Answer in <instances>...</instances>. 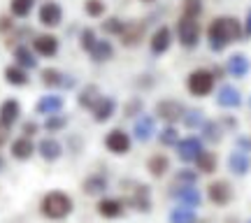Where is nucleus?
Masks as SVG:
<instances>
[{
    "mask_svg": "<svg viewBox=\"0 0 251 223\" xmlns=\"http://www.w3.org/2000/svg\"><path fill=\"white\" fill-rule=\"evenodd\" d=\"M242 37V26L235 17H219L207 28V40L212 51H224L230 42H237Z\"/></svg>",
    "mask_w": 251,
    "mask_h": 223,
    "instance_id": "obj_1",
    "label": "nucleus"
},
{
    "mask_svg": "<svg viewBox=\"0 0 251 223\" xmlns=\"http://www.w3.org/2000/svg\"><path fill=\"white\" fill-rule=\"evenodd\" d=\"M72 209H75V202H72V198L68 196V193H63V191H49V193L42 198V202H40L42 216L51 219V221H61L65 216H70Z\"/></svg>",
    "mask_w": 251,
    "mask_h": 223,
    "instance_id": "obj_2",
    "label": "nucleus"
},
{
    "mask_svg": "<svg viewBox=\"0 0 251 223\" xmlns=\"http://www.w3.org/2000/svg\"><path fill=\"white\" fill-rule=\"evenodd\" d=\"M214 81L216 77L212 74L209 70H193L191 74H188L186 79V89L191 96H196V98H205V96H209L212 91H214Z\"/></svg>",
    "mask_w": 251,
    "mask_h": 223,
    "instance_id": "obj_3",
    "label": "nucleus"
},
{
    "mask_svg": "<svg viewBox=\"0 0 251 223\" xmlns=\"http://www.w3.org/2000/svg\"><path fill=\"white\" fill-rule=\"evenodd\" d=\"M186 107L181 105L179 100H172V98H165V100H158L156 102V116L165 121L168 125H175L177 121H181V116H184Z\"/></svg>",
    "mask_w": 251,
    "mask_h": 223,
    "instance_id": "obj_4",
    "label": "nucleus"
},
{
    "mask_svg": "<svg viewBox=\"0 0 251 223\" xmlns=\"http://www.w3.org/2000/svg\"><path fill=\"white\" fill-rule=\"evenodd\" d=\"M105 147H107V151L114 153V156H126V153L130 151V147H133V137L126 133L124 128H114V130H109L107 137H105Z\"/></svg>",
    "mask_w": 251,
    "mask_h": 223,
    "instance_id": "obj_5",
    "label": "nucleus"
},
{
    "mask_svg": "<svg viewBox=\"0 0 251 223\" xmlns=\"http://www.w3.org/2000/svg\"><path fill=\"white\" fill-rule=\"evenodd\" d=\"M175 149H177L179 161H184V163H196L198 156L205 151V144H202V140H200V137H196V135H188V137H181Z\"/></svg>",
    "mask_w": 251,
    "mask_h": 223,
    "instance_id": "obj_6",
    "label": "nucleus"
},
{
    "mask_svg": "<svg viewBox=\"0 0 251 223\" xmlns=\"http://www.w3.org/2000/svg\"><path fill=\"white\" fill-rule=\"evenodd\" d=\"M126 205H130L135 212H144V214H149L151 212V188L147 186V184H135L133 191H130V196L128 200H124Z\"/></svg>",
    "mask_w": 251,
    "mask_h": 223,
    "instance_id": "obj_7",
    "label": "nucleus"
},
{
    "mask_svg": "<svg viewBox=\"0 0 251 223\" xmlns=\"http://www.w3.org/2000/svg\"><path fill=\"white\" fill-rule=\"evenodd\" d=\"M177 35H179V42L186 49L198 45V40H200V24H198L196 19H188V17H181L177 21Z\"/></svg>",
    "mask_w": 251,
    "mask_h": 223,
    "instance_id": "obj_8",
    "label": "nucleus"
},
{
    "mask_svg": "<svg viewBox=\"0 0 251 223\" xmlns=\"http://www.w3.org/2000/svg\"><path fill=\"white\" fill-rule=\"evenodd\" d=\"M207 200H209L212 205H219V207L228 205V202L233 200V186H230L226 179H216V181H212V184L207 186Z\"/></svg>",
    "mask_w": 251,
    "mask_h": 223,
    "instance_id": "obj_9",
    "label": "nucleus"
},
{
    "mask_svg": "<svg viewBox=\"0 0 251 223\" xmlns=\"http://www.w3.org/2000/svg\"><path fill=\"white\" fill-rule=\"evenodd\" d=\"M133 135L137 142H149L156 137V119L151 114H140L133 124Z\"/></svg>",
    "mask_w": 251,
    "mask_h": 223,
    "instance_id": "obj_10",
    "label": "nucleus"
},
{
    "mask_svg": "<svg viewBox=\"0 0 251 223\" xmlns=\"http://www.w3.org/2000/svg\"><path fill=\"white\" fill-rule=\"evenodd\" d=\"M172 198L177 200V205L179 207H186V209H196L200 207L202 202V196H200V191L196 186H179L172 191Z\"/></svg>",
    "mask_w": 251,
    "mask_h": 223,
    "instance_id": "obj_11",
    "label": "nucleus"
},
{
    "mask_svg": "<svg viewBox=\"0 0 251 223\" xmlns=\"http://www.w3.org/2000/svg\"><path fill=\"white\" fill-rule=\"evenodd\" d=\"M91 114H93L96 124H105V121H109L112 116L117 114V100L112 96H100V100L91 109Z\"/></svg>",
    "mask_w": 251,
    "mask_h": 223,
    "instance_id": "obj_12",
    "label": "nucleus"
},
{
    "mask_svg": "<svg viewBox=\"0 0 251 223\" xmlns=\"http://www.w3.org/2000/svg\"><path fill=\"white\" fill-rule=\"evenodd\" d=\"M216 102H219V107L224 109H235L242 105V93L235 89L233 84H224L221 89L216 91Z\"/></svg>",
    "mask_w": 251,
    "mask_h": 223,
    "instance_id": "obj_13",
    "label": "nucleus"
},
{
    "mask_svg": "<svg viewBox=\"0 0 251 223\" xmlns=\"http://www.w3.org/2000/svg\"><path fill=\"white\" fill-rule=\"evenodd\" d=\"M96 209L102 219H121L126 214V202L119 198H102Z\"/></svg>",
    "mask_w": 251,
    "mask_h": 223,
    "instance_id": "obj_14",
    "label": "nucleus"
},
{
    "mask_svg": "<svg viewBox=\"0 0 251 223\" xmlns=\"http://www.w3.org/2000/svg\"><path fill=\"white\" fill-rule=\"evenodd\" d=\"M107 188H109L107 174H102V172L89 174V177L84 179V184H81V191H84L86 196H105Z\"/></svg>",
    "mask_w": 251,
    "mask_h": 223,
    "instance_id": "obj_15",
    "label": "nucleus"
},
{
    "mask_svg": "<svg viewBox=\"0 0 251 223\" xmlns=\"http://www.w3.org/2000/svg\"><path fill=\"white\" fill-rule=\"evenodd\" d=\"M19 116H21V105H19V100L7 98V100L0 102V125L12 128V125L19 121Z\"/></svg>",
    "mask_w": 251,
    "mask_h": 223,
    "instance_id": "obj_16",
    "label": "nucleus"
},
{
    "mask_svg": "<svg viewBox=\"0 0 251 223\" xmlns=\"http://www.w3.org/2000/svg\"><path fill=\"white\" fill-rule=\"evenodd\" d=\"M35 151L40 153L47 163H54L63 156V144L58 142L56 137H45V140H40V144L35 147Z\"/></svg>",
    "mask_w": 251,
    "mask_h": 223,
    "instance_id": "obj_17",
    "label": "nucleus"
},
{
    "mask_svg": "<svg viewBox=\"0 0 251 223\" xmlns=\"http://www.w3.org/2000/svg\"><path fill=\"white\" fill-rule=\"evenodd\" d=\"M228 170L237 174V177H244L247 172L251 170V156L242 149H235L230 156H228Z\"/></svg>",
    "mask_w": 251,
    "mask_h": 223,
    "instance_id": "obj_18",
    "label": "nucleus"
},
{
    "mask_svg": "<svg viewBox=\"0 0 251 223\" xmlns=\"http://www.w3.org/2000/svg\"><path fill=\"white\" fill-rule=\"evenodd\" d=\"M119 37H121V45H126V47L140 45V40L144 37V24L128 21V24H124V30L119 33Z\"/></svg>",
    "mask_w": 251,
    "mask_h": 223,
    "instance_id": "obj_19",
    "label": "nucleus"
},
{
    "mask_svg": "<svg viewBox=\"0 0 251 223\" xmlns=\"http://www.w3.org/2000/svg\"><path fill=\"white\" fill-rule=\"evenodd\" d=\"M61 19H63V9L58 2H45L42 7H40V24L42 26H49V28H54L61 24Z\"/></svg>",
    "mask_w": 251,
    "mask_h": 223,
    "instance_id": "obj_20",
    "label": "nucleus"
},
{
    "mask_svg": "<svg viewBox=\"0 0 251 223\" xmlns=\"http://www.w3.org/2000/svg\"><path fill=\"white\" fill-rule=\"evenodd\" d=\"M226 70H228V74L230 77H235V79H242V77H247L251 70V63L249 58L244 54H233L230 58H228V63H226Z\"/></svg>",
    "mask_w": 251,
    "mask_h": 223,
    "instance_id": "obj_21",
    "label": "nucleus"
},
{
    "mask_svg": "<svg viewBox=\"0 0 251 223\" xmlns=\"http://www.w3.org/2000/svg\"><path fill=\"white\" fill-rule=\"evenodd\" d=\"M63 105H65L63 96H42V98L35 102V112L37 114H45V116L61 114Z\"/></svg>",
    "mask_w": 251,
    "mask_h": 223,
    "instance_id": "obj_22",
    "label": "nucleus"
},
{
    "mask_svg": "<svg viewBox=\"0 0 251 223\" xmlns=\"http://www.w3.org/2000/svg\"><path fill=\"white\" fill-rule=\"evenodd\" d=\"M9 151H12V158H17V161H28L33 153H35V144H33V140L30 137H17L14 142H12V147H9Z\"/></svg>",
    "mask_w": 251,
    "mask_h": 223,
    "instance_id": "obj_23",
    "label": "nucleus"
},
{
    "mask_svg": "<svg viewBox=\"0 0 251 223\" xmlns=\"http://www.w3.org/2000/svg\"><path fill=\"white\" fill-rule=\"evenodd\" d=\"M40 77H42V84L49 86V89H58V86H68V89H70L72 84H75L72 79H68V74H63V72L56 70V68H45Z\"/></svg>",
    "mask_w": 251,
    "mask_h": 223,
    "instance_id": "obj_24",
    "label": "nucleus"
},
{
    "mask_svg": "<svg viewBox=\"0 0 251 223\" xmlns=\"http://www.w3.org/2000/svg\"><path fill=\"white\" fill-rule=\"evenodd\" d=\"M149 45H151V51H153L156 56H158V54H165V51L170 49V45H172V33H170V28H168V26H161V28H158V30H156V33L151 35V42H149Z\"/></svg>",
    "mask_w": 251,
    "mask_h": 223,
    "instance_id": "obj_25",
    "label": "nucleus"
},
{
    "mask_svg": "<svg viewBox=\"0 0 251 223\" xmlns=\"http://www.w3.org/2000/svg\"><path fill=\"white\" fill-rule=\"evenodd\" d=\"M147 170H149V174L153 179L165 177L168 170H170V158L165 153H153V156H149V161H147Z\"/></svg>",
    "mask_w": 251,
    "mask_h": 223,
    "instance_id": "obj_26",
    "label": "nucleus"
},
{
    "mask_svg": "<svg viewBox=\"0 0 251 223\" xmlns=\"http://www.w3.org/2000/svg\"><path fill=\"white\" fill-rule=\"evenodd\" d=\"M33 49L40 56H56L58 51V40L54 35H37L33 40Z\"/></svg>",
    "mask_w": 251,
    "mask_h": 223,
    "instance_id": "obj_27",
    "label": "nucleus"
},
{
    "mask_svg": "<svg viewBox=\"0 0 251 223\" xmlns=\"http://www.w3.org/2000/svg\"><path fill=\"white\" fill-rule=\"evenodd\" d=\"M100 89L96 86V84H89V86H84V89L79 91V96H77V102H79V107L84 109H93V105L100 100Z\"/></svg>",
    "mask_w": 251,
    "mask_h": 223,
    "instance_id": "obj_28",
    "label": "nucleus"
},
{
    "mask_svg": "<svg viewBox=\"0 0 251 223\" xmlns=\"http://www.w3.org/2000/svg\"><path fill=\"white\" fill-rule=\"evenodd\" d=\"M89 54H91V58H93L96 63H105V61H109V58L114 56V47H112L109 40H98Z\"/></svg>",
    "mask_w": 251,
    "mask_h": 223,
    "instance_id": "obj_29",
    "label": "nucleus"
},
{
    "mask_svg": "<svg viewBox=\"0 0 251 223\" xmlns=\"http://www.w3.org/2000/svg\"><path fill=\"white\" fill-rule=\"evenodd\" d=\"M216 165H219V158H216L214 151H202L200 156L196 158V170L198 172H202V174H212L216 170Z\"/></svg>",
    "mask_w": 251,
    "mask_h": 223,
    "instance_id": "obj_30",
    "label": "nucleus"
},
{
    "mask_svg": "<svg viewBox=\"0 0 251 223\" xmlns=\"http://www.w3.org/2000/svg\"><path fill=\"white\" fill-rule=\"evenodd\" d=\"M14 58H17V65L24 68V70H33L37 65L35 54H33L28 47H17V49H14Z\"/></svg>",
    "mask_w": 251,
    "mask_h": 223,
    "instance_id": "obj_31",
    "label": "nucleus"
},
{
    "mask_svg": "<svg viewBox=\"0 0 251 223\" xmlns=\"http://www.w3.org/2000/svg\"><path fill=\"white\" fill-rule=\"evenodd\" d=\"M5 81L12 84V86H26L28 74H26V70L19 68V65H7V68H5Z\"/></svg>",
    "mask_w": 251,
    "mask_h": 223,
    "instance_id": "obj_32",
    "label": "nucleus"
},
{
    "mask_svg": "<svg viewBox=\"0 0 251 223\" xmlns=\"http://www.w3.org/2000/svg\"><path fill=\"white\" fill-rule=\"evenodd\" d=\"M200 140H205V142H219L221 137H224V128L221 124H216V121H205L202 128H200Z\"/></svg>",
    "mask_w": 251,
    "mask_h": 223,
    "instance_id": "obj_33",
    "label": "nucleus"
},
{
    "mask_svg": "<svg viewBox=\"0 0 251 223\" xmlns=\"http://www.w3.org/2000/svg\"><path fill=\"white\" fill-rule=\"evenodd\" d=\"M181 121H184V125H186L188 130H200L207 119H205V114H202L200 109H186L184 116H181Z\"/></svg>",
    "mask_w": 251,
    "mask_h": 223,
    "instance_id": "obj_34",
    "label": "nucleus"
},
{
    "mask_svg": "<svg viewBox=\"0 0 251 223\" xmlns=\"http://www.w3.org/2000/svg\"><path fill=\"white\" fill-rule=\"evenodd\" d=\"M196 209H186V207H175L170 212V223H196Z\"/></svg>",
    "mask_w": 251,
    "mask_h": 223,
    "instance_id": "obj_35",
    "label": "nucleus"
},
{
    "mask_svg": "<svg viewBox=\"0 0 251 223\" xmlns=\"http://www.w3.org/2000/svg\"><path fill=\"white\" fill-rule=\"evenodd\" d=\"M175 184H179V186H196L198 184V170L181 168L179 172L175 174Z\"/></svg>",
    "mask_w": 251,
    "mask_h": 223,
    "instance_id": "obj_36",
    "label": "nucleus"
},
{
    "mask_svg": "<svg viewBox=\"0 0 251 223\" xmlns=\"http://www.w3.org/2000/svg\"><path fill=\"white\" fill-rule=\"evenodd\" d=\"M45 130L47 133H61L63 128L68 125V116H63V114H51V116H47L45 119Z\"/></svg>",
    "mask_w": 251,
    "mask_h": 223,
    "instance_id": "obj_37",
    "label": "nucleus"
},
{
    "mask_svg": "<svg viewBox=\"0 0 251 223\" xmlns=\"http://www.w3.org/2000/svg\"><path fill=\"white\" fill-rule=\"evenodd\" d=\"M158 142H161L163 147H177V142H179V130H177L175 125H165L161 133H158Z\"/></svg>",
    "mask_w": 251,
    "mask_h": 223,
    "instance_id": "obj_38",
    "label": "nucleus"
},
{
    "mask_svg": "<svg viewBox=\"0 0 251 223\" xmlns=\"http://www.w3.org/2000/svg\"><path fill=\"white\" fill-rule=\"evenodd\" d=\"M181 9H184L181 17L198 19L200 17V12H202V0H184V2H181Z\"/></svg>",
    "mask_w": 251,
    "mask_h": 223,
    "instance_id": "obj_39",
    "label": "nucleus"
},
{
    "mask_svg": "<svg viewBox=\"0 0 251 223\" xmlns=\"http://www.w3.org/2000/svg\"><path fill=\"white\" fill-rule=\"evenodd\" d=\"M9 7H12V14H14V17L24 19V17H28L30 9H33V0H12Z\"/></svg>",
    "mask_w": 251,
    "mask_h": 223,
    "instance_id": "obj_40",
    "label": "nucleus"
},
{
    "mask_svg": "<svg viewBox=\"0 0 251 223\" xmlns=\"http://www.w3.org/2000/svg\"><path fill=\"white\" fill-rule=\"evenodd\" d=\"M102 30L109 33V35H119V33L124 30V21H121V19H107V21L102 24Z\"/></svg>",
    "mask_w": 251,
    "mask_h": 223,
    "instance_id": "obj_41",
    "label": "nucleus"
},
{
    "mask_svg": "<svg viewBox=\"0 0 251 223\" xmlns=\"http://www.w3.org/2000/svg\"><path fill=\"white\" fill-rule=\"evenodd\" d=\"M86 14L89 17H102L105 14V2H100V0H86Z\"/></svg>",
    "mask_w": 251,
    "mask_h": 223,
    "instance_id": "obj_42",
    "label": "nucleus"
},
{
    "mask_svg": "<svg viewBox=\"0 0 251 223\" xmlns=\"http://www.w3.org/2000/svg\"><path fill=\"white\" fill-rule=\"evenodd\" d=\"M142 109H144V102L140 98H135V100H130L128 105H126V116H140L142 114Z\"/></svg>",
    "mask_w": 251,
    "mask_h": 223,
    "instance_id": "obj_43",
    "label": "nucleus"
},
{
    "mask_svg": "<svg viewBox=\"0 0 251 223\" xmlns=\"http://www.w3.org/2000/svg\"><path fill=\"white\" fill-rule=\"evenodd\" d=\"M96 42H98V40H96V33H93L91 28H86V30L81 33V49H86V51H91Z\"/></svg>",
    "mask_w": 251,
    "mask_h": 223,
    "instance_id": "obj_44",
    "label": "nucleus"
},
{
    "mask_svg": "<svg viewBox=\"0 0 251 223\" xmlns=\"http://www.w3.org/2000/svg\"><path fill=\"white\" fill-rule=\"evenodd\" d=\"M37 130H40V125H37L35 121H24V125H21L24 137H30V140H33V135H37Z\"/></svg>",
    "mask_w": 251,
    "mask_h": 223,
    "instance_id": "obj_45",
    "label": "nucleus"
},
{
    "mask_svg": "<svg viewBox=\"0 0 251 223\" xmlns=\"http://www.w3.org/2000/svg\"><path fill=\"white\" fill-rule=\"evenodd\" d=\"M247 37H251V7H249V12H247V19H244V30H242Z\"/></svg>",
    "mask_w": 251,
    "mask_h": 223,
    "instance_id": "obj_46",
    "label": "nucleus"
},
{
    "mask_svg": "<svg viewBox=\"0 0 251 223\" xmlns=\"http://www.w3.org/2000/svg\"><path fill=\"white\" fill-rule=\"evenodd\" d=\"M9 140V128L0 125V147H5V142Z\"/></svg>",
    "mask_w": 251,
    "mask_h": 223,
    "instance_id": "obj_47",
    "label": "nucleus"
},
{
    "mask_svg": "<svg viewBox=\"0 0 251 223\" xmlns=\"http://www.w3.org/2000/svg\"><path fill=\"white\" fill-rule=\"evenodd\" d=\"M2 28H9V19H0V30H2Z\"/></svg>",
    "mask_w": 251,
    "mask_h": 223,
    "instance_id": "obj_48",
    "label": "nucleus"
},
{
    "mask_svg": "<svg viewBox=\"0 0 251 223\" xmlns=\"http://www.w3.org/2000/svg\"><path fill=\"white\" fill-rule=\"evenodd\" d=\"M2 170H5V158L0 156V172H2Z\"/></svg>",
    "mask_w": 251,
    "mask_h": 223,
    "instance_id": "obj_49",
    "label": "nucleus"
},
{
    "mask_svg": "<svg viewBox=\"0 0 251 223\" xmlns=\"http://www.w3.org/2000/svg\"><path fill=\"white\" fill-rule=\"evenodd\" d=\"M144 2H153V0H144Z\"/></svg>",
    "mask_w": 251,
    "mask_h": 223,
    "instance_id": "obj_50",
    "label": "nucleus"
},
{
    "mask_svg": "<svg viewBox=\"0 0 251 223\" xmlns=\"http://www.w3.org/2000/svg\"><path fill=\"white\" fill-rule=\"evenodd\" d=\"M247 223H251V219H249V221H247Z\"/></svg>",
    "mask_w": 251,
    "mask_h": 223,
    "instance_id": "obj_51",
    "label": "nucleus"
},
{
    "mask_svg": "<svg viewBox=\"0 0 251 223\" xmlns=\"http://www.w3.org/2000/svg\"><path fill=\"white\" fill-rule=\"evenodd\" d=\"M249 105H251V100H249Z\"/></svg>",
    "mask_w": 251,
    "mask_h": 223,
    "instance_id": "obj_52",
    "label": "nucleus"
}]
</instances>
